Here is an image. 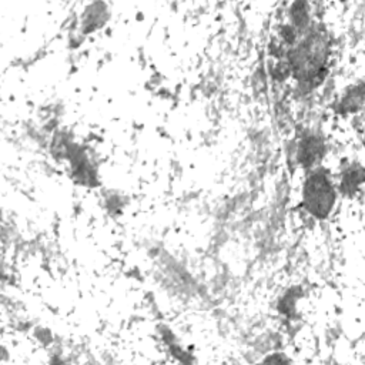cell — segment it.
Segmentation results:
<instances>
[{
  "mask_svg": "<svg viewBox=\"0 0 365 365\" xmlns=\"http://www.w3.org/2000/svg\"><path fill=\"white\" fill-rule=\"evenodd\" d=\"M319 154V143L314 138L311 140H305L302 144H301V150H299V158L301 161L307 163V164H311L314 163L315 157Z\"/></svg>",
  "mask_w": 365,
  "mask_h": 365,
  "instance_id": "3957f363",
  "label": "cell"
},
{
  "mask_svg": "<svg viewBox=\"0 0 365 365\" xmlns=\"http://www.w3.org/2000/svg\"><path fill=\"white\" fill-rule=\"evenodd\" d=\"M295 73L302 78H309L317 74L324 60V43L315 33L309 40H305L291 53L289 57Z\"/></svg>",
  "mask_w": 365,
  "mask_h": 365,
  "instance_id": "6da1fadb",
  "label": "cell"
},
{
  "mask_svg": "<svg viewBox=\"0 0 365 365\" xmlns=\"http://www.w3.org/2000/svg\"><path fill=\"white\" fill-rule=\"evenodd\" d=\"M304 201L305 207L315 217L324 218L328 215L334 204V191L325 174H314L307 180L304 188Z\"/></svg>",
  "mask_w": 365,
  "mask_h": 365,
  "instance_id": "7a4b0ae2",
  "label": "cell"
}]
</instances>
